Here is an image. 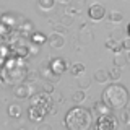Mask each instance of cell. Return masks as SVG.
<instances>
[{
  "instance_id": "1",
  "label": "cell",
  "mask_w": 130,
  "mask_h": 130,
  "mask_svg": "<svg viewBox=\"0 0 130 130\" xmlns=\"http://www.w3.org/2000/svg\"><path fill=\"white\" fill-rule=\"evenodd\" d=\"M130 94L128 89L120 83H111L104 88V91L101 93V101L104 104H107L112 111H124L128 104Z\"/></svg>"
},
{
  "instance_id": "2",
  "label": "cell",
  "mask_w": 130,
  "mask_h": 130,
  "mask_svg": "<svg viewBox=\"0 0 130 130\" xmlns=\"http://www.w3.org/2000/svg\"><path fill=\"white\" fill-rule=\"evenodd\" d=\"M93 124V111L83 107V106H73L68 109L63 119V125L67 130H89Z\"/></svg>"
},
{
  "instance_id": "3",
  "label": "cell",
  "mask_w": 130,
  "mask_h": 130,
  "mask_svg": "<svg viewBox=\"0 0 130 130\" xmlns=\"http://www.w3.org/2000/svg\"><path fill=\"white\" fill-rule=\"evenodd\" d=\"M26 75H28V67H26V63L18 65V67L11 68V70H8V68L2 67V81H3L5 85H13V86H16V85H20V83H24Z\"/></svg>"
},
{
  "instance_id": "4",
  "label": "cell",
  "mask_w": 130,
  "mask_h": 130,
  "mask_svg": "<svg viewBox=\"0 0 130 130\" xmlns=\"http://www.w3.org/2000/svg\"><path fill=\"white\" fill-rule=\"evenodd\" d=\"M23 38H18L16 41L10 44V49H11V55H16V57H21V59H26V57L31 55V46H28L26 42L21 41Z\"/></svg>"
},
{
  "instance_id": "5",
  "label": "cell",
  "mask_w": 130,
  "mask_h": 130,
  "mask_svg": "<svg viewBox=\"0 0 130 130\" xmlns=\"http://www.w3.org/2000/svg\"><path fill=\"white\" fill-rule=\"evenodd\" d=\"M117 119L112 114H103L96 119V130H116Z\"/></svg>"
},
{
  "instance_id": "6",
  "label": "cell",
  "mask_w": 130,
  "mask_h": 130,
  "mask_svg": "<svg viewBox=\"0 0 130 130\" xmlns=\"http://www.w3.org/2000/svg\"><path fill=\"white\" fill-rule=\"evenodd\" d=\"M26 114H28V119H29L31 122H34V124H42L44 117L47 116V111H46V107H41V106H31L29 104Z\"/></svg>"
},
{
  "instance_id": "7",
  "label": "cell",
  "mask_w": 130,
  "mask_h": 130,
  "mask_svg": "<svg viewBox=\"0 0 130 130\" xmlns=\"http://www.w3.org/2000/svg\"><path fill=\"white\" fill-rule=\"evenodd\" d=\"M106 16H107V11H106L104 5H101V3H91L88 7V18L91 21H101Z\"/></svg>"
},
{
  "instance_id": "8",
  "label": "cell",
  "mask_w": 130,
  "mask_h": 130,
  "mask_svg": "<svg viewBox=\"0 0 130 130\" xmlns=\"http://www.w3.org/2000/svg\"><path fill=\"white\" fill-rule=\"evenodd\" d=\"M49 67H51V72L55 76H60L68 68V62L65 59H62V57H54V59L49 60Z\"/></svg>"
},
{
  "instance_id": "9",
  "label": "cell",
  "mask_w": 130,
  "mask_h": 130,
  "mask_svg": "<svg viewBox=\"0 0 130 130\" xmlns=\"http://www.w3.org/2000/svg\"><path fill=\"white\" fill-rule=\"evenodd\" d=\"M52 101V98L49 93H36L31 96V106H41V107H47Z\"/></svg>"
},
{
  "instance_id": "10",
  "label": "cell",
  "mask_w": 130,
  "mask_h": 130,
  "mask_svg": "<svg viewBox=\"0 0 130 130\" xmlns=\"http://www.w3.org/2000/svg\"><path fill=\"white\" fill-rule=\"evenodd\" d=\"M31 85H28V83H20V85H16L15 89H13V94L18 98V99H26V98H29L31 96Z\"/></svg>"
},
{
  "instance_id": "11",
  "label": "cell",
  "mask_w": 130,
  "mask_h": 130,
  "mask_svg": "<svg viewBox=\"0 0 130 130\" xmlns=\"http://www.w3.org/2000/svg\"><path fill=\"white\" fill-rule=\"evenodd\" d=\"M16 31H18L20 38H28L29 39L32 36V32H34V24H32L31 21H28V20H24V21L16 28Z\"/></svg>"
},
{
  "instance_id": "12",
  "label": "cell",
  "mask_w": 130,
  "mask_h": 130,
  "mask_svg": "<svg viewBox=\"0 0 130 130\" xmlns=\"http://www.w3.org/2000/svg\"><path fill=\"white\" fill-rule=\"evenodd\" d=\"M47 42L51 44V47H54V49H60V47H63V46H65V38H63L62 32L54 31L51 36H49V41H47Z\"/></svg>"
},
{
  "instance_id": "13",
  "label": "cell",
  "mask_w": 130,
  "mask_h": 130,
  "mask_svg": "<svg viewBox=\"0 0 130 130\" xmlns=\"http://www.w3.org/2000/svg\"><path fill=\"white\" fill-rule=\"evenodd\" d=\"M23 21H24V20L18 18L16 15H13V13L8 11V13H3L2 15V21H0V23H5V24H8V26H11V28H15V29H16V28H18Z\"/></svg>"
},
{
  "instance_id": "14",
  "label": "cell",
  "mask_w": 130,
  "mask_h": 130,
  "mask_svg": "<svg viewBox=\"0 0 130 130\" xmlns=\"http://www.w3.org/2000/svg\"><path fill=\"white\" fill-rule=\"evenodd\" d=\"M93 114H96V116H103V114H112V109L109 107L107 104H104L103 101H99V103H94V106H93Z\"/></svg>"
},
{
  "instance_id": "15",
  "label": "cell",
  "mask_w": 130,
  "mask_h": 130,
  "mask_svg": "<svg viewBox=\"0 0 130 130\" xmlns=\"http://www.w3.org/2000/svg\"><path fill=\"white\" fill-rule=\"evenodd\" d=\"M106 47L111 49L112 52H116V54H119V52L124 51V44H122V41H117V39H107L106 41Z\"/></svg>"
},
{
  "instance_id": "16",
  "label": "cell",
  "mask_w": 130,
  "mask_h": 130,
  "mask_svg": "<svg viewBox=\"0 0 130 130\" xmlns=\"http://www.w3.org/2000/svg\"><path fill=\"white\" fill-rule=\"evenodd\" d=\"M29 41L32 44H36V46H42V44H46L47 41H49V38L44 32H38V31H34L32 32V36L29 38Z\"/></svg>"
},
{
  "instance_id": "17",
  "label": "cell",
  "mask_w": 130,
  "mask_h": 130,
  "mask_svg": "<svg viewBox=\"0 0 130 130\" xmlns=\"http://www.w3.org/2000/svg\"><path fill=\"white\" fill-rule=\"evenodd\" d=\"M23 114V109L20 104H10L8 106V116L11 117V119H20Z\"/></svg>"
},
{
  "instance_id": "18",
  "label": "cell",
  "mask_w": 130,
  "mask_h": 130,
  "mask_svg": "<svg viewBox=\"0 0 130 130\" xmlns=\"http://www.w3.org/2000/svg\"><path fill=\"white\" fill-rule=\"evenodd\" d=\"M94 80L98 81V83H107L109 80H111V75H109V70H96L94 72Z\"/></svg>"
},
{
  "instance_id": "19",
  "label": "cell",
  "mask_w": 130,
  "mask_h": 130,
  "mask_svg": "<svg viewBox=\"0 0 130 130\" xmlns=\"http://www.w3.org/2000/svg\"><path fill=\"white\" fill-rule=\"evenodd\" d=\"M57 0H38V8L42 11H51L55 7Z\"/></svg>"
},
{
  "instance_id": "20",
  "label": "cell",
  "mask_w": 130,
  "mask_h": 130,
  "mask_svg": "<svg viewBox=\"0 0 130 130\" xmlns=\"http://www.w3.org/2000/svg\"><path fill=\"white\" fill-rule=\"evenodd\" d=\"M85 63H81V62H76V63H73L72 67H70V73L73 76H78V75H83L85 73Z\"/></svg>"
},
{
  "instance_id": "21",
  "label": "cell",
  "mask_w": 130,
  "mask_h": 130,
  "mask_svg": "<svg viewBox=\"0 0 130 130\" xmlns=\"http://www.w3.org/2000/svg\"><path fill=\"white\" fill-rule=\"evenodd\" d=\"M122 20H124V15L120 13V11H111V13H107V21L109 23H120Z\"/></svg>"
},
{
  "instance_id": "22",
  "label": "cell",
  "mask_w": 130,
  "mask_h": 130,
  "mask_svg": "<svg viewBox=\"0 0 130 130\" xmlns=\"http://www.w3.org/2000/svg\"><path fill=\"white\" fill-rule=\"evenodd\" d=\"M85 99H86V94H85L83 89H78V91H75V93H73V96H72V101H73L75 104H81Z\"/></svg>"
},
{
  "instance_id": "23",
  "label": "cell",
  "mask_w": 130,
  "mask_h": 130,
  "mask_svg": "<svg viewBox=\"0 0 130 130\" xmlns=\"http://www.w3.org/2000/svg\"><path fill=\"white\" fill-rule=\"evenodd\" d=\"M109 75H111L112 81H119V78L122 76V67H114L109 70Z\"/></svg>"
},
{
  "instance_id": "24",
  "label": "cell",
  "mask_w": 130,
  "mask_h": 130,
  "mask_svg": "<svg viewBox=\"0 0 130 130\" xmlns=\"http://www.w3.org/2000/svg\"><path fill=\"white\" fill-rule=\"evenodd\" d=\"M124 63H125V57L122 55V52H119V54L116 55V59H114V65H116V67H122Z\"/></svg>"
},
{
  "instance_id": "25",
  "label": "cell",
  "mask_w": 130,
  "mask_h": 130,
  "mask_svg": "<svg viewBox=\"0 0 130 130\" xmlns=\"http://www.w3.org/2000/svg\"><path fill=\"white\" fill-rule=\"evenodd\" d=\"M51 98H52V101H54V103H59V101H62V96H60L57 91L51 93Z\"/></svg>"
},
{
  "instance_id": "26",
  "label": "cell",
  "mask_w": 130,
  "mask_h": 130,
  "mask_svg": "<svg viewBox=\"0 0 130 130\" xmlns=\"http://www.w3.org/2000/svg\"><path fill=\"white\" fill-rule=\"evenodd\" d=\"M122 44H124V51H130V38L122 39Z\"/></svg>"
},
{
  "instance_id": "27",
  "label": "cell",
  "mask_w": 130,
  "mask_h": 130,
  "mask_svg": "<svg viewBox=\"0 0 130 130\" xmlns=\"http://www.w3.org/2000/svg\"><path fill=\"white\" fill-rule=\"evenodd\" d=\"M42 89H44V93H49V94H51V93H54V88H52L51 85H44Z\"/></svg>"
},
{
  "instance_id": "28",
  "label": "cell",
  "mask_w": 130,
  "mask_h": 130,
  "mask_svg": "<svg viewBox=\"0 0 130 130\" xmlns=\"http://www.w3.org/2000/svg\"><path fill=\"white\" fill-rule=\"evenodd\" d=\"M122 122H125V124H128V112L124 109V116H122Z\"/></svg>"
},
{
  "instance_id": "29",
  "label": "cell",
  "mask_w": 130,
  "mask_h": 130,
  "mask_svg": "<svg viewBox=\"0 0 130 130\" xmlns=\"http://www.w3.org/2000/svg\"><path fill=\"white\" fill-rule=\"evenodd\" d=\"M38 130H52L51 125H46V124H42V125H39V128Z\"/></svg>"
},
{
  "instance_id": "30",
  "label": "cell",
  "mask_w": 130,
  "mask_h": 130,
  "mask_svg": "<svg viewBox=\"0 0 130 130\" xmlns=\"http://www.w3.org/2000/svg\"><path fill=\"white\" fill-rule=\"evenodd\" d=\"M127 36L130 38V21H128V24H127Z\"/></svg>"
},
{
  "instance_id": "31",
  "label": "cell",
  "mask_w": 130,
  "mask_h": 130,
  "mask_svg": "<svg viewBox=\"0 0 130 130\" xmlns=\"http://www.w3.org/2000/svg\"><path fill=\"white\" fill-rule=\"evenodd\" d=\"M128 59H130V51H128Z\"/></svg>"
},
{
  "instance_id": "32",
  "label": "cell",
  "mask_w": 130,
  "mask_h": 130,
  "mask_svg": "<svg viewBox=\"0 0 130 130\" xmlns=\"http://www.w3.org/2000/svg\"><path fill=\"white\" fill-rule=\"evenodd\" d=\"M20 130H26V128H20Z\"/></svg>"
}]
</instances>
